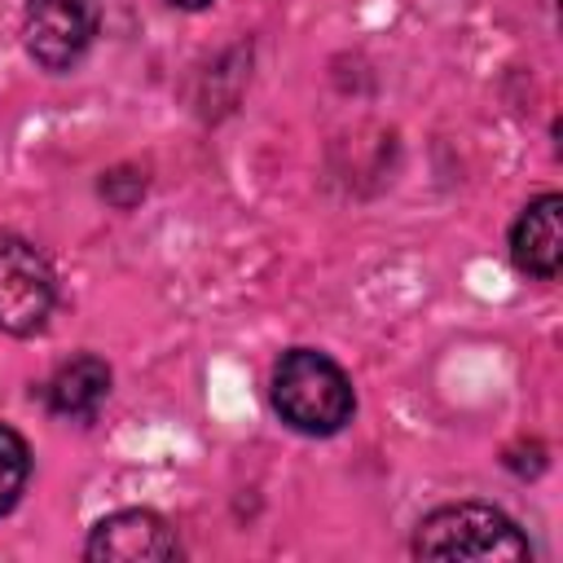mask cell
<instances>
[{
  "mask_svg": "<svg viewBox=\"0 0 563 563\" xmlns=\"http://www.w3.org/2000/svg\"><path fill=\"white\" fill-rule=\"evenodd\" d=\"M273 409L299 435H334L356 409L352 378L325 352L290 347L273 369Z\"/></svg>",
  "mask_w": 563,
  "mask_h": 563,
  "instance_id": "cell-1",
  "label": "cell"
},
{
  "mask_svg": "<svg viewBox=\"0 0 563 563\" xmlns=\"http://www.w3.org/2000/svg\"><path fill=\"white\" fill-rule=\"evenodd\" d=\"M418 559H528V537L493 506L457 501L431 510L413 532Z\"/></svg>",
  "mask_w": 563,
  "mask_h": 563,
  "instance_id": "cell-2",
  "label": "cell"
},
{
  "mask_svg": "<svg viewBox=\"0 0 563 563\" xmlns=\"http://www.w3.org/2000/svg\"><path fill=\"white\" fill-rule=\"evenodd\" d=\"M57 299L48 260L18 233H0V330L35 334Z\"/></svg>",
  "mask_w": 563,
  "mask_h": 563,
  "instance_id": "cell-3",
  "label": "cell"
},
{
  "mask_svg": "<svg viewBox=\"0 0 563 563\" xmlns=\"http://www.w3.org/2000/svg\"><path fill=\"white\" fill-rule=\"evenodd\" d=\"M97 26H101L97 0H26V13H22L26 53L53 75L70 70L88 53V44L97 40Z\"/></svg>",
  "mask_w": 563,
  "mask_h": 563,
  "instance_id": "cell-4",
  "label": "cell"
},
{
  "mask_svg": "<svg viewBox=\"0 0 563 563\" xmlns=\"http://www.w3.org/2000/svg\"><path fill=\"white\" fill-rule=\"evenodd\" d=\"M84 559H92V563H172V559H180V541L167 528V519H158L154 510H119L92 528Z\"/></svg>",
  "mask_w": 563,
  "mask_h": 563,
  "instance_id": "cell-5",
  "label": "cell"
},
{
  "mask_svg": "<svg viewBox=\"0 0 563 563\" xmlns=\"http://www.w3.org/2000/svg\"><path fill=\"white\" fill-rule=\"evenodd\" d=\"M510 255L523 273L550 282L559 277L563 264V198L559 194H541L537 202H528L510 229Z\"/></svg>",
  "mask_w": 563,
  "mask_h": 563,
  "instance_id": "cell-6",
  "label": "cell"
},
{
  "mask_svg": "<svg viewBox=\"0 0 563 563\" xmlns=\"http://www.w3.org/2000/svg\"><path fill=\"white\" fill-rule=\"evenodd\" d=\"M44 396H48V409H53L57 418L88 422V418L101 409V400L110 396V365H106L101 356H75V361H66V365L48 378Z\"/></svg>",
  "mask_w": 563,
  "mask_h": 563,
  "instance_id": "cell-7",
  "label": "cell"
},
{
  "mask_svg": "<svg viewBox=\"0 0 563 563\" xmlns=\"http://www.w3.org/2000/svg\"><path fill=\"white\" fill-rule=\"evenodd\" d=\"M26 475H31V453H26V440L0 422V515H9L26 488Z\"/></svg>",
  "mask_w": 563,
  "mask_h": 563,
  "instance_id": "cell-8",
  "label": "cell"
},
{
  "mask_svg": "<svg viewBox=\"0 0 563 563\" xmlns=\"http://www.w3.org/2000/svg\"><path fill=\"white\" fill-rule=\"evenodd\" d=\"M167 4H176V9H202V4H211V0H167Z\"/></svg>",
  "mask_w": 563,
  "mask_h": 563,
  "instance_id": "cell-9",
  "label": "cell"
}]
</instances>
